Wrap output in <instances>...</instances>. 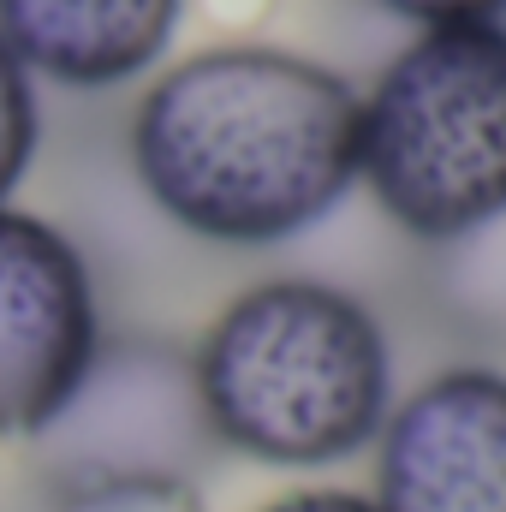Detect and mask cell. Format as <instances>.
I'll return each instance as SVG.
<instances>
[{
	"instance_id": "cell-1",
	"label": "cell",
	"mask_w": 506,
	"mask_h": 512,
	"mask_svg": "<svg viewBox=\"0 0 506 512\" xmlns=\"http://www.w3.org/2000/svg\"><path fill=\"white\" fill-rule=\"evenodd\" d=\"M131 167L173 227L209 245H286L358 185V90L292 48L185 54L131 114Z\"/></svg>"
},
{
	"instance_id": "cell-2",
	"label": "cell",
	"mask_w": 506,
	"mask_h": 512,
	"mask_svg": "<svg viewBox=\"0 0 506 512\" xmlns=\"http://www.w3.org/2000/svg\"><path fill=\"white\" fill-rule=\"evenodd\" d=\"M191 382L215 447L274 471H328L376 447L393 411L387 334L328 280H262L197 340Z\"/></svg>"
},
{
	"instance_id": "cell-3",
	"label": "cell",
	"mask_w": 506,
	"mask_h": 512,
	"mask_svg": "<svg viewBox=\"0 0 506 512\" xmlns=\"http://www.w3.org/2000/svg\"><path fill=\"white\" fill-rule=\"evenodd\" d=\"M358 179L411 239L506 215V24L417 30L358 96Z\"/></svg>"
},
{
	"instance_id": "cell-4",
	"label": "cell",
	"mask_w": 506,
	"mask_h": 512,
	"mask_svg": "<svg viewBox=\"0 0 506 512\" xmlns=\"http://www.w3.org/2000/svg\"><path fill=\"white\" fill-rule=\"evenodd\" d=\"M36 447L60 489L120 477L191 483V471L215 453V435L197 405L191 358H173L161 346H102Z\"/></svg>"
},
{
	"instance_id": "cell-5",
	"label": "cell",
	"mask_w": 506,
	"mask_h": 512,
	"mask_svg": "<svg viewBox=\"0 0 506 512\" xmlns=\"http://www.w3.org/2000/svg\"><path fill=\"white\" fill-rule=\"evenodd\" d=\"M102 352L84 251L42 215L0 203V435L36 441Z\"/></svg>"
},
{
	"instance_id": "cell-6",
	"label": "cell",
	"mask_w": 506,
	"mask_h": 512,
	"mask_svg": "<svg viewBox=\"0 0 506 512\" xmlns=\"http://www.w3.org/2000/svg\"><path fill=\"white\" fill-rule=\"evenodd\" d=\"M376 512H506V376L441 370L376 435Z\"/></svg>"
},
{
	"instance_id": "cell-7",
	"label": "cell",
	"mask_w": 506,
	"mask_h": 512,
	"mask_svg": "<svg viewBox=\"0 0 506 512\" xmlns=\"http://www.w3.org/2000/svg\"><path fill=\"white\" fill-rule=\"evenodd\" d=\"M179 12L185 0H0V42L30 78L114 90L167 54Z\"/></svg>"
},
{
	"instance_id": "cell-8",
	"label": "cell",
	"mask_w": 506,
	"mask_h": 512,
	"mask_svg": "<svg viewBox=\"0 0 506 512\" xmlns=\"http://www.w3.org/2000/svg\"><path fill=\"white\" fill-rule=\"evenodd\" d=\"M30 155H36V78L0 42V203L30 173Z\"/></svg>"
},
{
	"instance_id": "cell-9",
	"label": "cell",
	"mask_w": 506,
	"mask_h": 512,
	"mask_svg": "<svg viewBox=\"0 0 506 512\" xmlns=\"http://www.w3.org/2000/svg\"><path fill=\"white\" fill-rule=\"evenodd\" d=\"M60 512H203L191 483H167V477H120V483H84L66 489Z\"/></svg>"
},
{
	"instance_id": "cell-10",
	"label": "cell",
	"mask_w": 506,
	"mask_h": 512,
	"mask_svg": "<svg viewBox=\"0 0 506 512\" xmlns=\"http://www.w3.org/2000/svg\"><path fill=\"white\" fill-rule=\"evenodd\" d=\"M393 18H411L417 30H441V24H489L501 18L506 0H376Z\"/></svg>"
},
{
	"instance_id": "cell-11",
	"label": "cell",
	"mask_w": 506,
	"mask_h": 512,
	"mask_svg": "<svg viewBox=\"0 0 506 512\" xmlns=\"http://www.w3.org/2000/svg\"><path fill=\"white\" fill-rule=\"evenodd\" d=\"M256 512H376V501L358 489H292V495H280Z\"/></svg>"
}]
</instances>
